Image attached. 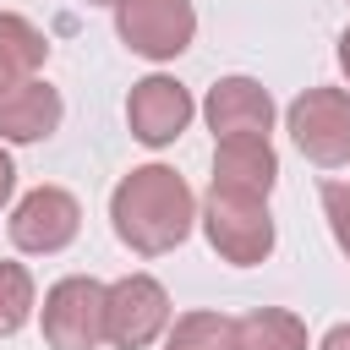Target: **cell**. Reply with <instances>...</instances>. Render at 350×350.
Here are the masks:
<instances>
[{
  "label": "cell",
  "instance_id": "1",
  "mask_svg": "<svg viewBox=\"0 0 350 350\" xmlns=\"http://www.w3.org/2000/svg\"><path fill=\"white\" fill-rule=\"evenodd\" d=\"M109 224L120 246H131L137 257H164L191 235L197 197L170 164H137L109 191Z\"/></svg>",
  "mask_w": 350,
  "mask_h": 350
},
{
  "label": "cell",
  "instance_id": "2",
  "mask_svg": "<svg viewBox=\"0 0 350 350\" xmlns=\"http://www.w3.org/2000/svg\"><path fill=\"white\" fill-rule=\"evenodd\" d=\"M202 235L208 246L235 262V268H257L268 262L279 230H273V213H268V197H241V191H219L208 186V202H202Z\"/></svg>",
  "mask_w": 350,
  "mask_h": 350
},
{
  "label": "cell",
  "instance_id": "3",
  "mask_svg": "<svg viewBox=\"0 0 350 350\" xmlns=\"http://www.w3.org/2000/svg\"><path fill=\"white\" fill-rule=\"evenodd\" d=\"M104 295L93 273H66L44 290V345L49 350H98L104 345Z\"/></svg>",
  "mask_w": 350,
  "mask_h": 350
},
{
  "label": "cell",
  "instance_id": "4",
  "mask_svg": "<svg viewBox=\"0 0 350 350\" xmlns=\"http://www.w3.org/2000/svg\"><path fill=\"white\" fill-rule=\"evenodd\" d=\"M115 33L142 60H175L197 38L191 0H115Z\"/></svg>",
  "mask_w": 350,
  "mask_h": 350
},
{
  "label": "cell",
  "instance_id": "5",
  "mask_svg": "<svg viewBox=\"0 0 350 350\" xmlns=\"http://www.w3.org/2000/svg\"><path fill=\"white\" fill-rule=\"evenodd\" d=\"M170 290L153 273H126L104 295V339L115 350H142L170 328Z\"/></svg>",
  "mask_w": 350,
  "mask_h": 350
},
{
  "label": "cell",
  "instance_id": "6",
  "mask_svg": "<svg viewBox=\"0 0 350 350\" xmlns=\"http://www.w3.org/2000/svg\"><path fill=\"white\" fill-rule=\"evenodd\" d=\"M284 126L312 164L323 170L350 164V93L345 88H306L284 109Z\"/></svg>",
  "mask_w": 350,
  "mask_h": 350
},
{
  "label": "cell",
  "instance_id": "7",
  "mask_svg": "<svg viewBox=\"0 0 350 350\" xmlns=\"http://www.w3.org/2000/svg\"><path fill=\"white\" fill-rule=\"evenodd\" d=\"M5 230H11V246H16V252H27V257H55V252H66V246L77 241V230H82V202H77L66 186H33V191L11 208Z\"/></svg>",
  "mask_w": 350,
  "mask_h": 350
},
{
  "label": "cell",
  "instance_id": "8",
  "mask_svg": "<svg viewBox=\"0 0 350 350\" xmlns=\"http://www.w3.org/2000/svg\"><path fill=\"white\" fill-rule=\"evenodd\" d=\"M191 115H197L191 88L175 82V77H164V71L131 82V93H126V126H131V137L148 142V148H170V142L191 126Z\"/></svg>",
  "mask_w": 350,
  "mask_h": 350
},
{
  "label": "cell",
  "instance_id": "9",
  "mask_svg": "<svg viewBox=\"0 0 350 350\" xmlns=\"http://www.w3.org/2000/svg\"><path fill=\"white\" fill-rule=\"evenodd\" d=\"M202 120L219 137H268L273 131V98L257 77H219L202 98Z\"/></svg>",
  "mask_w": 350,
  "mask_h": 350
},
{
  "label": "cell",
  "instance_id": "10",
  "mask_svg": "<svg viewBox=\"0 0 350 350\" xmlns=\"http://www.w3.org/2000/svg\"><path fill=\"white\" fill-rule=\"evenodd\" d=\"M279 180V153L268 137H219L213 142V186L241 197H268Z\"/></svg>",
  "mask_w": 350,
  "mask_h": 350
},
{
  "label": "cell",
  "instance_id": "11",
  "mask_svg": "<svg viewBox=\"0 0 350 350\" xmlns=\"http://www.w3.org/2000/svg\"><path fill=\"white\" fill-rule=\"evenodd\" d=\"M60 88H49L44 77H27L16 88L0 93V142H44L60 131Z\"/></svg>",
  "mask_w": 350,
  "mask_h": 350
},
{
  "label": "cell",
  "instance_id": "12",
  "mask_svg": "<svg viewBox=\"0 0 350 350\" xmlns=\"http://www.w3.org/2000/svg\"><path fill=\"white\" fill-rule=\"evenodd\" d=\"M49 60V38L22 16V11H0V93L38 77V66Z\"/></svg>",
  "mask_w": 350,
  "mask_h": 350
},
{
  "label": "cell",
  "instance_id": "13",
  "mask_svg": "<svg viewBox=\"0 0 350 350\" xmlns=\"http://www.w3.org/2000/svg\"><path fill=\"white\" fill-rule=\"evenodd\" d=\"M235 328H241V350H312L306 323L284 306H257V312L235 317Z\"/></svg>",
  "mask_w": 350,
  "mask_h": 350
},
{
  "label": "cell",
  "instance_id": "14",
  "mask_svg": "<svg viewBox=\"0 0 350 350\" xmlns=\"http://www.w3.org/2000/svg\"><path fill=\"white\" fill-rule=\"evenodd\" d=\"M164 350H241V328L224 312H180L164 328Z\"/></svg>",
  "mask_w": 350,
  "mask_h": 350
},
{
  "label": "cell",
  "instance_id": "15",
  "mask_svg": "<svg viewBox=\"0 0 350 350\" xmlns=\"http://www.w3.org/2000/svg\"><path fill=\"white\" fill-rule=\"evenodd\" d=\"M33 306H38L33 273H27L22 262L0 257V339L22 334V328H27V317H33Z\"/></svg>",
  "mask_w": 350,
  "mask_h": 350
},
{
  "label": "cell",
  "instance_id": "16",
  "mask_svg": "<svg viewBox=\"0 0 350 350\" xmlns=\"http://www.w3.org/2000/svg\"><path fill=\"white\" fill-rule=\"evenodd\" d=\"M323 219H328L339 252L350 257V180H323Z\"/></svg>",
  "mask_w": 350,
  "mask_h": 350
},
{
  "label": "cell",
  "instance_id": "17",
  "mask_svg": "<svg viewBox=\"0 0 350 350\" xmlns=\"http://www.w3.org/2000/svg\"><path fill=\"white\" fill-rule=\"evenodd\" d=\"M11 191H16V164H11V153L0 148V208L11 202Z\"/></svg>",
  "mask_w": 350,
  "mask_h": 350
},
{
  "label": "cell",
  "instance_id": "18",
  "mask_svg": "<svg viewBox=\"0 0 350 350\" xmlns=\"http://www.w3.org/2000/svg\"><path fill=\"white\" fill-rule=\"evenodd\" d=\"M317 350H350V323H334V328L317 339Z\"/></svg>",
  "mask_w": 350,
  "mask_h": 350
},
{
  "label": "cell",
  "instance_id": "19",
  "mask_svg": "<svg viewBox=\"0 0 350 350\" xmlns=\"http://www.w3.org/2000/svg\"><path fill=\"white\" fill-rule=\"evenodd\" d=\"M339 71H345V77H350V27H345V33H339Z\"/></svg>",
  "mask_w": 350,
  "mask_h": 350
},
{
  "label": "cell",
  "instance_id": "20",
  "mask_svg": "<svg viewBox=\"0 0 350 350\" xmlns=\"http://www.w3.org/2000/svg\"><path fill=\"white\" fill-rule=\"evenodd\" d=\"M88 5H115V0H88Z\"/></svg>",
  "mask_w": 350,
  "mask_h": 350
}]
</instances>
